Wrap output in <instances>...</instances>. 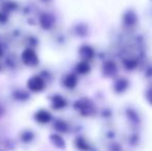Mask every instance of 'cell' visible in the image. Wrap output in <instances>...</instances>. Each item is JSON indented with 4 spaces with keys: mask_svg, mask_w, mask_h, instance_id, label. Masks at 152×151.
<instances>
[{
    "mask_svg": "<svg viewBox=\"0 0 152 151\" xmlns=\"http://www.w3.org/2000/svg\"><path fill=\"white\" fill-rule=\"evenodd\" d=\"M28 85H29V88L33 91H40L44 88V82H42V79L37 78V77L31 79V80L29 81Z\"/></svg>",
    "mask_w": 152,
    "mask_h": 151,
    "instance_id": "6da1fadb",
    "label": "cell"
},
{
    "mask_svg": "<svg viewBox=\"0 0 152 151\" xmlns=\"http://www.w3.org/2000/svg\"><path fill=\"white\" fill-rule=\"evenodd\" d=\"M24 61L27 64H35L36 62V56L32 51L28 50L24 53Z\"/></svg>",
    "mask_w": 152,
    "mask_h": 151,
    "instance_id": "7a4b0ae2",
    "label": "cell"
},
{
    "mask_svg": "<svg viewBox=\"0 0 152 151\" xmlns=\"http://www.w3.org/2000/svg\"><path fill=\"white\" fill-rule=\"evenodd\" d=\"M36 119H37L38 121H40V122H48V121L50 120V115L47 113V112L42 111L36 115Z\"/></svg>",
    "mask_w": 152,
    "mask_h": 151,
    "instance_id": "3957f363",
    "label": "cell"
}]
</instances>
